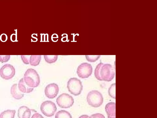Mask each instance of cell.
<instances>
[{"instance_id": "obj_1", "label": "cell", "mask_w": 157, "mask_h": 118, "mask_svg": "<svg viewBox=\"0 0 157 118\" xmlns=\"http://www.w3.org/2000/svg\"><path fill=\"white\" fill-rule=\"evenodd\" d=\"M115 70L109 64L100 63L97 66L94 71L96 78L100 81H111L114 77Z\"/></svg>"}, {"instance_id": "obj_2", "label": "cell", "mask_w": 157, "mask_h": 118, "mask_svg": "<svg viewBox=\"0 0 157 118\" xmlns=\"http://www.w3.org/2000/svg\"><path fill=\"white\" fill-rule=\"evenodd\" d=\"M26 84L29 87H37L40 83L39 75L34 69H29L25 72L23 77Z\"/></svg>"}, {"instance_id": "obj_3", "label": "cell", "mask_w": 157, "mask_h": 118, "mask_svg": "<svg viewBox=\"0 0 157 118\" xmlns=\"http://www.w3.org/2000/svg\"><path fill=\"white\" fill-rule=\"evenodd\" d=\"M103 98L102 94L96 90L90 92L87 96V101L88 104L94 107L100 106L103 103Z\"/></svg>"}, {"instance_id": "obj_4", "label": "cell", "mask_w": 157, "mask_h": 118, "mask_svg": "<svg viewBox=\"0 0 157 118\" xmlns=\"http://www.w3.org/2000/svg\"><path fill=\"white\" fill-rule=\"evenodd\" d=\"M67 87L69 91L75 96H77L81 92L83 86L82 82L77 78H70L67 83Z\"/></svg>"}, {"instance_id": "obj_5", "label": "cell", "mask_w": 157, "mask_h": 118, "mask_svg": "<svg viewBox=\"0 0 157 118\" xmlns=\"http://www.w3.org/2000/svg\"><path fill=\"white\" fill-rule=\"evenodd\" d=\"M56 102L60 107L68 108L73 104L74 99L72 96L69 94L63 93L59 95L57 98Z\"/></svg>"}, {"instance_id": "obj_6", "label": "cell", "mask_w": 157, "mask_h": 118, "mask_svg": "<svg viewBox=\"0 0 157 118\" xmlns=\"http://www.w3.org/2000/svg\"><path fill=\"white\" fill-rule=\"evenodd\" d=\"M42 113L48 117H51L54 115L57 110L55 104L50 100H47L43 102L40 107Z\"/></svg>"}, {"instance_id": "obj_7", "label": "cell", "mask_w": 157, "mask_h": 118, "mask_svg": "<svg viewBox=\"0 0 157 118\" xmlns=\"http://www.w3.org/2000/svg\"><path fill=\"white\" fill-rule=\"evenodd\" d=\"M92 71V65L89 63L85 62L81 64L78 66L77 73L80 78H86L91 75Z\"/></svg>"}, {"instance_id": "obj_8", "label": "cell", "mask_w": 157, "mask_h": 118, "mask_svg": "<svg viewBox=\"0 0 157 118\" xmlns=\"http://www.w3.org/2000/svg\"><path fill=\"white\" fill-rule=\"evenodd\" d=\"M15 68L10 64H5L0 69V75L5 80L12 78L15 75Z\"/></svg>"}, {"instance_id": "obj_9", "label": "cell", "mask_w": 157, "mask_h": 118, "mask_svg": "<svg viewBox=\"0 0 157 118\" xmlns=\"http://www.w3.org/2000/svg\"><path fill=\"white\" fill-rule=\"evenodd\" d=\"M59 91V88L58 85L55 83L49 84L45 89V93L46 96L50 99H53L57 95Z\"/></svg>"}, {"instance_id": "obj_10", "label": "cell", "mask_w": 157, "mask_h": 118, "mask_svg": "<svg viewBox=\"0 0 157 118\" xmlns=\"http://www.w3.org/2000/svg\"><path fill=\"white\" fill-rule=\"evenodd\" d=\"M36 112L34 109H30L25 106L20 107L18 110V118H31L33 114Z\"/></svg>"}, {"instance_id": "obj_11", "label": "cell", "mask_w": 157, "mask_h": 118, "mask_svg": "<svg viewBox=\"0 0 157 118\" xmlns=\"http://www.w3.org/2000/svg\"><path fill=\"white\" fill-rule=\"evenodd\" d=\"M115 103L113 102L109 103L105 106V111L108 118H116Z\"/></svg>"}, {"instance_id": "obj_12", "label": "cell", "mask_w": 157, "mask_h": 118, "mask_svg": "<svg viewBox=\"0 0 157 118\" xmlns=\"http://www.w3.org/2000/svg\"><path fill=\"white\" fill-rule=\"evenodd\" d=\"M18 88L20 91L23 93H28L32 92L34 88L28 86L25 83L24 78H21L19 81Z\"/></svg>"}, {"instance_id": "obj_13", "label": "cell", "mask_w": 157, "mask_h": 118, "mask_svg": "<svg viewBox=\"0 0 157 118\" xmlns=\"http://www.w3.org/2000/svg\"><path fill=\"white\" fill-rule=\"evenodd\" d=\"M10 92L13 97L16 99H20L24 96V93L19 90L17 84H14L12 86Z\"/></svg>"}, {"instance_id": "obj_14", "label": "cell", "mask_w": 157, "mask_h": 118, "mask_svg": "<svg viewBox=\"0 0 157 118\" xmlns=\"http://www.w3.org/2000/svg\"><path fill=\"white\" fill-rule=\"evenodd\" d=\"M16 111L8 109L4 111L0 114V118H14Z\"/></svg>"}, {"instance_id": "obj_15", "label": "cell", "mask_w": 157, "mask_h": 118, "mask_svg": "<svg viewBox=\"0 0 157 118\" xmlns=\"http://www.w3.org/2000/svg\"><path fill=\"white\" fill-rule=\"evenodd\" d=\"M41 59V55H31L30 57L29 63L32 66H37L39 64Z\"/></svg>"}, {"instance_id": "obj_16", "label": "cell", "mask_w": 157, "mask_h": 118, "mask_svg": "<svg viewBox=\"0 0 157 118\" xmlns=\"http://www.w3.org/2000/svg\"><path fill=\"white\" fill-rule=\"evenodd\" d=\"M55 118H72L71 114L65 110H61L56 114Z\"/></svg>"}, {"instance_id": "obj_17", "label": "cell", "mask_w": 157, "mask_h": 118, "mask_svg": "<svg viewBox=\"0 0 157 118\" xmlns=\"http://www.w3.org/2000/svg\"><path fill=\"white\" fill-rule=\"evenodd\" d=\"M44 57L45 61L49 63H53L56 62L57 60V55H44Z\"/></svg>"}, {"instance_id": "obj_18", "label": "cell", "mask_w": 157, "mask_h": 118, "mask_svg": "<svg viewBox=\"0 0 157 118\" xmlns=\"http://www.w3.org/2000/svg\"><path fill=\"white\" fill-rule=\"evenodd\" d=\"M109 94L112 97L115 98V85L114 84L111 85L109 90Z\"/></svg>"}, {"instance_id": "obj_19", "label": "cell", "mask_w": 157, "mask_h": 118, "mask_svg": "<svg viewBox=\"0 0 157 118\" xmlns=\"http://www.w3.org/2000/svg\"><path fill=\"white\" fill-rule=\"evenodd\" d=\"M100 56V55H86V60L89 61L94 62L99 58Z\"/></svg>"}, {"instance_id": "obj_20", "label": "cell", "mask_w": 157, "mask_h": 118, "mask_svg": "<svg viewBox=\"0 0 157 118\" xmlns=\"http://www.w3.org/2000/svg\"><path fill=\"white\" fill-rule=\"evenodd\" d=\"M31 55H21V57L23 62L26 64L29 63L30 57Z\"/></svg>"}, {"instance_id": "obj_21", "label": "cell", "mask_w": 157, "mask_h": 118, "mask_svg": "<svg viewBox=\"0 0 157 118\" xmlns=\"http://www.w3.org/2000/svg\"><path fill=\"white\" fill-rule=\"evenodd\" d=\"M10 55H0V61L3 63L8 61L10 59Z\"/></svg>"}, {"instance_id": "obj_22", "label": "cell", "mask_w": 157, "mask_h": 118, "mask_svg": "<svg viewBox=\"0 0 157 118\" xmlns=\"http://www.w3.org/2000/svg\"><path fill=\"white\" fill-rule=\"evenodd\" d=\"M89 118H105V116L102 114L97 113L92 115L89 116Z\"/></svg>"}, {"instance_id": "obj_23", "label": "cell", "mask_w": 157, "mask_h": 118, "mask_svg": "<svg viewBox=\"0 0 157 118\" xmlns=\"http://www.w3.org/2000/svg\"><path fill=\"white\" fill-rule=\"evenodd\" d=\"M8 39V37L7 35L5 33L1 34L0 36V40L3 42H6Z\"/></svg>"}, {"instance_id": "obj_24", "label": "cell", "mask_w": 157, "mask_h": 118, "mask_svg": "<svg viewBox=\"0 0 157 118\" xmlns=\"http://www.w3.org/2000/svg\"><path fill=\"white\" fill-rule=\"evenodd\" d=\"M31 118H44L40 114L38 113H35L33 114Z\"/></svg>"}, {"instance_id": "obj_25", "label": "cell", "mask_w": 157, "mask_h": 118, "mask_svg": "<svg viewBox=\"0 0 157 118\" xmlns=\"http://www.w3.org/2000/svg\"><path fill=\"white\" fill-rule=\"evenodd\" d=\"M16 39V36L14 34H12L11 36L10 39L12 41L14 42Z\"/></svg>"}, {"instance_id": "obj_26", "label": "cell", "mask_w": 157, "mask_h": 118, "mask_svg": "<svg viewBox=\"0 0 157 118\" xmlns=\"http://www.w3.org/2000/svg\"><path fill=\"white\" fill-rule=\"evenodd\" d=\"M89 116L86 115H83L80 116L78 118H89Z\"/></svg>"}]
</instances>
